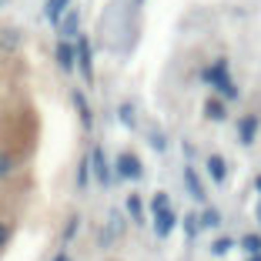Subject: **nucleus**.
<instances>
[{
	"label": "nucleus",
	"instance_id": "f257e3e1",
	"mask_svg": "<svg viewBox=\"0 0 261 261\" xmlns=\"http://www.w3.org/2000/svg\"><path fill=\"white\" fill-rule=\"evenodd\" d=\"M204 81L215 87L218 94H221V100H234V97H238V84L231 81V74H228V61H224V57H218V61L204 70Z\"/></svg>",
	"mask_w": 261,
	"mask_h": 261
},
{
	"label": "nucleus",
	"instance_id": "f03ea898",
	"mask_svg": "<svg viewBox=\"0 0 261 261\" xmlns=\"http://www.w3.org/2000/svg\"><path fill=\"white\" fill-rule=\"evenodd\" d=\"M121 234H124V215H121V211H108V224L100 228V245H104V248L117 245Z\"/></svg>",
	"mask_w": 261,
	"mask_h": 261
},
{
	"label": "nucleus",
	"instance_id": "7ed1b4c3",
	"mask_svg": "<svg viewBox=\"0 0 261 261\" xmlns=\"http://www.w3.org/2000/svg\"><path fill=\"white\" fill-rule=\"evenodd\" d=\"M114 171H117V177H124V181H141V174H144L138 154H121V158L114 161Z\"/></svg>",
	"mask_w": 261,
	"mask_h": 261
},
{
	"label": "nucleus",
	"instance_id": "20e7f679",
	"mask_svg": "<svg viewBox=\"0 0 261 261\" xmlns=\"http://www.w3.org/2000/svg\"><path fill=\"white\" fill-rule=\"evenodd\" d=\"M91 171H94V177H97L104 188H111L114 174H111V161H108V154H104V147H100V144L91 151Z\"/></svg>",
	"mask_w": 261,
	"mask_h": 261
},
{
	"label": "nucleus",
	"instance_id": "39448f33",
	"mask_svg": "<svg viewBox=\"0 0 261 261\" xmlns=\"http://www.w3.org/2000/svg\"><path fill=\"white\" fill-rule=\"evenodd\" d=\"M77 47V67H81V74H84V81H91L94 77V54H91V40L81 34V37L74 40Z\"/></svg>",
	"mask_w": 261,
	"mask_h": 261
},
{
	"label": "nucleus",
	"instance_id": "423d86ee",
	"mask_svg": "<svg viewBox=\"0 0 261 261\" xmlns=\"http://www.w3.org/2000/svg\"><path fill=\"white\" fill-rule=\"evenodd\" d=\"M174 224H177L174 207H164V211H158V215H154V234H158V238H168L171 231H174Z\"/></svg>",
	"mask_w": 261,
	"mask_h": 261
},
{
	"label": "nucleus",
	"instance_id": "0eeeda50",
	"mask_svg": "<svg viewBox=\"0 0 261 261\" xmlns=\"http://www.w3.org/2000/svg\"><path fill=\"white\" fill-rule=\"evenodd\" d=\"M54 54H57V64H61V70H64V74H70V70H77V47H74V44H67V40H61Z\"/></svg>",
	"mask_w": 261,
	"mask_h": 261
},
{
	"label": "nucleus",
	"instance_id": "6e6552de",
	"mask_svg": "<svg viewBox=\"0 0 261 261\" xmlns=\"http://www.w3.org/2000/svg\"><path fill=\"white\" fill-rule=\"evenodd\" d=\"M77 27H81V14H77V10H67V14H64V20H61V40L74 44V40L81 37V31H77Z\"/></svg>",
	"mask_w": 261,
	"mask_h": 261
},
{
	"label": "nucleus",
	"instance_id": "1a4fd4ad",
	"mask_svg": "<svg viewBox=\"0 0 261 261\" xmlns=\"http://www.w3.org/2000/svg\"><path fill=\"white\" fill-rule=\"evenodd\" d=\"M254 138H258V117L254 114L238 117V141L241 144H254Z\"/></svg>",
	"mask_w": 261,
	"mask_h": 261
},
{
	"label": "nucleus",
	"instance_id": "9d476101",
	"mask_svg": "<svg viewBox=\"0 0 261 261\" xmlns=\"http://www.w3.org/2000/svg\"><path fill=\"white\" fill-rule=\"evenodd\" d=\"M70 100H74L77 114H81V124H84V130H91V127H94V114H91V104H87L84 91H74V94H70Z\"/></svg>",
	"mask_w": 261,
	"mask_h": 261
},
{
	"label": "nucleus",
	"instance_id": "9b49d317",
	"mask_svg": "<svg viewBox=\"0 0 261 261\" xmlns=\"http://www.w3.org/2000/svg\"><path fill=\"white\" fill-rule=\"evenodd\" d=\"M207 174H211L215 185H224V177H228V164H224L221 154H211V158H207Z\"/></svg>",
	"mask_w": 261,
	"mask_h": 261
},
{
	"label": "nucleus",
	"instance_id": "f8f14e48",
	"mask_svg": "<svg viewBox=\"0 0 261 261\" xmlns=\"http://www.w3.org/2000/svg\"><path fill=\"white\" fill-rule=\"evenodd\" d=\"M67 10H70V0H47L44 14H47V20H50V23H61Z\"/></svg>",
	"mask_w": 261,
	"mask_h": 261
},
{
	"label": "nucleus",
	"instance_id": "ddd939ff",
	"mask_svg": "<svg viewBox=\"0 0 261 261\" xmlns=\"http://www.w3.org/2000/svg\"><path fill=\"white\" fill-rule=\"evenodd\" d=\"M185 185H188V194H191L194 201H204L207 198V191L201 188V177L194 174V168H185Z\"/></svg>",
	"mask_w": 261,
	"mask_h": 261
},
{
	"label": "nucleus",
	"instance_id": "4468645a",
	"mask_svg": "<svg viewBox=\"0 0 261 261\" xmlns=\"http://www.w3.org/2000/svg\"><path fill=\"white\" fill-rule=\"evenodd\" d=\"M204 117H207V121H224V117H228L224 100H221V97H211V100L204 104Z\"/></svg>",
	"mask_w": 261,
	"mask_h": 261
},
{
	"label": "nucleus",
	"instance_id": "2eb2a0df",
	"mask_svg": "<svg viewBox=\"0 0 261 261\" xmlns=\"http://www.w3.org/2000/svg\"><path fill=\"white\" fill-rule=\"evenodd\" d=\"M124 207H127V215H130V221H134V224L144 221V201H141L138 194H130V198L124 201Z\"/></svg>",
	"mask_w": 261,
	"mask_h": 261
},
{
	"label": "nucleus",
	"instance_id": "dca6fc26",
	"mask_svg": "<svg viewBox=\"0 0 261 261\" xmlns=\"http://www.w3.org/2000/svg\"><path fill=\"white\" fill-rule=\"evenodd\" d=\"M117 117H121L124 127H134V124H138V111H134V104H130V100H124L121 108H117Z\"/></svg>",
	"mask_w": 261,
	"mask_h": 261
},
{
	"label": "nucleus",
	"instance_id": "f3484780",
	"mask_svg": "<svg viewBox=\"0 0 261 261\" xmlns=\"http://www.w3.org/2000/svg\"><path fill=\"white\" fill-rule=\"evenodd\" d=\"M198 221H201V228H218V224H221V211H218V207H204Z\"/></svg>",
	"mask_w": 261,
	"mask_h": 261
},
{
	"label": "nucleus",
	"instance_id": "a211bd4d",
	"mask_svg": "<svg viewBox=\"0 0 261 261\" xmlns=\"http://www.w3.org/2000/svg\"><path fill=\"white\" fill-rule=\"evenodd\" d=\"M238 245L248 251V258H251V254H261V234H245Z\"/></svg>",
	"mask_w": 261,
	"mask_h": 261
},
{
	"label": "nucleus",
	"instance_id": "6ab92c4d",
	"mask_svg": "<svg viewBox=\"0 0 261 261\" xmlns=\"http://www.w3.org/2000/svg\"><path fill=\"white\" fill-rule=\"evenodd\" d=\"M87 181H91V158H84V161L77 164V188L84 191V188H87Z\"/></svg>",
	"mask_w": 261,
	"mask_h": 261
},
{
	"label": "nucleus",
	"instance_id": "aec40b11",
	"mask_svg": "<svg viewBox=\"0 0 261 261\" xmlns=\"http://www.w3.org/2000/svg\"><path fill=\"white\" fill-rule=\"evenodd\" d=\"M17 44H20V34H17V31H10V27H7V31H0V47H4V50H14Z\"/></svg>",
	"mask_w": 261,
	"mask_h": 261
},
{
	"label": "nucleus",
	"instance_id": "412c9836",
	"mask_svg": "<svg viewBox=\"0 0 261 261\" xmlns=\"http://www.w3.org/2000/svg\"><path fill=\"white\" fill-rule=\"evenodd\" d=\"M185 231H188V238H198V231H201V221H198V215H185Z\"/></svg>",
	"mask_w": 261,
	"mask_h": 261
},
{
	"label": "nucleus",
	"instance_id": "4be33fe9",
	"mask_svg": "<svg viewBox=\"0 0 261 261\" xmlns=\"http://www.w3.org/2000/svg\"><path fill=\"white\" fill-rule=\"evenodd\" d=\"M231 248H234V238H218L215 245H211V254H228Z\"/></svg>",
	"mask_w": 261,
	"mask_h": 261
},
{
	"label": "nucleus",
	"instance_id": "5701e85b",
	"mask_svg": "<svg viewBox=\"0 0 261 261\" xmlns=\"http://www.w3.org/2000/svg\"><path fill=\"white\" fill-rule=\"evenodd\" d=\"M164 207H171V198L164 191H158V194H154V201H151V211L158 215V211H164Z\"/></svg>",
	"mask_w": 261,
	"mask_h": 261
},
{
	"label": "nucleus",
	"instance_id": "b1692460",
	"mask_svg": "<svg viewBox=\"0 0 261 261\" xmlns=\"http://www.w3.org/2000/svg\"><path fill=\"white\" fill-rule=\"evenodd\" d=\"M10 168H14V158H10V154H0V177L10 174Z\"/></svg>",
	"mask_w": 261,
	"mask_h": 261
},
{
	"label": "nucleus",
	"instance_id": "393cba45",
	"mask_svg": "<svg viewBox=\"0 0 261 261\" xmlns=\"http://www.w3.org/2000/svg\"><path fill=\"white\" fill-rule=\"evenodd\" d=\"M74 231H77V218H70V221H67V228H64V241H70V238H74Z\"/></svg>",
	"mask_w": 261,
	"mask_h": 261
},
{
	"label": "nucleus",
	"instance_id": "a878e982",
	"mask_svg": "<svg viewBox=\"0 0 261 261\" xmlns=\"http://www.w3.org/2000/svg\"><path fill=\"white\" fill-rule=\"evenodd\" d=\"M151 144L158 147V151H164V138H161V134H158V130H154V134H151Z\"/></svg>",
	"mask_w": 261,
	"mask_h": 261
},
{
	"label": "nucleus",
	"instance_id": "bb28decb",
	"mask_svg": "<svg viewBox=\"0 0 261 261\" xmlns=\"http://www.w3.org/2000/svg\"><path fill=\"white\" fill-rule=\"evenodd\" d=\"M10 238V228H7V224H4V221H0V245H4V241H7Z\"/></svg>",
	"mask_w": 261,
	"mask_h": 261
},
{
	"label": "nucleus",
	"instance_id": "cd10ccee",
	"mask_svg": "<svg viewBox=\"0 0 261 261\" xmlns=\"http://www.w3.org/2000/svg\"><path fill=\"white\" fill-rule=\"evenodd\" d=\"M254 188H258V194H261V174H258V177H254Z\"/></svg>",
	"mask_w": 261,
	"mask_h": 261
},
{
	"label": "nucleus",
	"instance_id": "c85d7f7f",
	"mask_svg": "<svg viewBox=\"0 0 261 261\" xmlns=\"http://www.w3.org/2000/svg\"><path fill=\"white\" fill-rule=\"evenodd\" d=\"M54 261H70V254H57V258Z\"/></svg>",
	"mask_w": 261,
	"mask_h": 261
},
{
	"label": "nucleus",
	"instance_id": "c756f323",
	"mask_svg": "<svg viewBox=\"0 0 261 261\" xmlns=\"http://www.w3.org/2000/svg\"><path fill=\"white\" fill-rule=\"evenodd\" d=\"M248 261H261V254H251V258H248Z\"/></svg>",
	"mask_w": 261,
	"mask_h": 261
},
{
	"label": "nucleus",
	"instance_id": "7c9ffc66",
	"mask_svg": "<svg viewBox=\"0 0 261 261\" xmlns=\"http://www.w3.org/2000/svg\"><path fill=\"white\" fill-rule=\"evenodd\" d=\"M258 221H261V207H258Z\"/></svg>",
	"mask_w": 261,
	"mask_h": 261
},
{
	"label": "nucleus",
	"instance_id": "2f4dec72",
	"mask_svg": "<svg viewBox=\"0 0 261 261\" xmlns=\"http://www.w3.org/2000/svg\"><path fill=\"white\" fill-rule=\"evenodd\" d=\"M134 4H144V0H134Z\"/></svg>",
	"mask_w": 261,
	"mask_h": 261
},
{
	"label": "nucleus",
	"instance_id": "473e14b6",
	"mask_svg": "<svg viewBox=\"0 0 261 261\" xmlns=\"http://www.w3.org/2000/svg\"><path fill=\"white\" fill-rule=\"evenodd\" d=\"M0 7H4V0H0Z\"/></svg>",
	"mask_w": 261,
	"mask_h": 261
}]
</instances>
